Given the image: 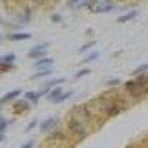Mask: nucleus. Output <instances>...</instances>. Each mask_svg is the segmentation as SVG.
<instances>
[{"label":"nucleus","instance_id":"obj_10","mask_svg":"<svg viewBox=\"0 0 148 148\" xmlns=\"http://www.w3.org/2000/svg\"><path fill=\"white\" fill-rule=\"evenodd\" d=\"M138 9H132V10H129V12H125L123 15H120L119 18H117V22L119 24H126V22H129V21H133L135 18L138 16Z\"/></svg>","mask_w":148,"mask_h":148},{"label":"nucleus","instance_id":"obj_16","mask_svg":"<svg viewBox=\"0 0 148 148\" xmlns=\"http://www.w3.org/2000/svg\"><path fill=\"white\" fill-rule=\"evenodd\" d=\"M147 73H148V64H141L132 71V76L136 77V76H141V74H147Z\"/></svg>","mask_w":148,"mask_h":148},{"label":"nucleus","instance_id":"obj_15","mask_svg":"<svg viewBox=\"0 0 148 148\" xmlns=\"http://www.w3.org/2000/svg\"><path fill=\"white\" fill-rule=\"evenodd\" d=\"M53 71H52V68L51 67H45V68H39V71L37 73H34L33 76H31V79H43V77H47V76H51Z\"/></svg>","mask_w":148,"mask_h":148},{"label":"nucleus","instance_id":"obj_29","mask_svg":"<svg viewBox=\"0 0 148 148\" xmlns=\"http://www.w3.org/2000/svg\"><path fill=\"white\" fill-rule=\"evenodd\" d=\"M30 2H33L34 5H43L45 2H47V0H30Z\"/></svg>","mask_w":148,"mask_h":148},{"label":"nucleus","instance_id":"obj_9","mask_svg":"<svg viewBox=\"0 0 148 148\" xmlns=\"http://www.w3.org/2000/svg\"><path fill=\"white\" fill-rule=\"evenodd\" d=\"M43 95H45V93H43L42 90H28V92L24 93V99H27L31 105H37V104H39V101H40V98H42Z\"/></svg>","mask_w":148,"mask_h":148},{"label":"nucleus","instance_id":"obj_11","mask_svg":"<svg viewBox=\"0 0 148 148\" xmlns=\"http://www.w3.org/2000/svg\"><path fill=\"white\" fill-rule=\"evenodd\" d=\"M55 62V59L51 58V56H43L40 59H36V62H34V67L39 70V68H45V67H52Z\"/></svg>","mask_w":148,"mask_h":148},{"label":"nucleus","instance_id":"obj_22","mask_svg":"<svg viewBox=\"0 0 148 148\" xmlns=\"http://www.w3.org/2000/svg\"><path fill=\"white\" fill-rule=\"evenodd\" d=\"M98 58H99V52L95 51V52H92V53H89L88 56H86V58L83 59V62L88 64V62H92V61H95V59H98Z\"/></svg>","mask_w":148,"mask_h":148},{"label":"nucleus","instance_id":"obj_26","mask_svg":"<svg viewBox=\"0 0 148 148\" xmlns=\"http://www.w3.org/2000/svg\"><path fill=\"white\" fill-rule=\"evenodd\" d=\"M89 2H90V0H82V2H80L76 8H74V9H83V8H88Z\"/></svg>","mask_w":148,"mask_h":148},{"label":"nucleus","instance_id":"obj_20","mask_svg":"<svg viewBox=\"0 0 148 148\" xmlns=\"http://www.w3.org/2000/svg\"><path fill=\"white\" fill-rule=\"evenodd\" d=\"M90 68H82V70H79L76 74H74V79H82V77H84V76H88V74H90Z\"/></svg>","mask_w":148,"mask_h":148},{"label":"nucleus","instance_id":"obj_24","mask_svg":"<svg viewBox=\"0 0 148 148\" xmlns=\"http://www.w3.org/2000/svg\"><path fill=\"white\" fill-rule=\"evenodd\" d=\"M51 21L55 22V24H61V22L64 21V18H62V15H61V14H52L51 15Z\"/></svg>","mask_w":148,"mask_h":148},{"label":"nucleus","instance_id":"obj_23","mask_svg":"<svg viewBox=\"0 0 148 148\" xmlns=\"http://www.w3.org/2000/svg\"><path fill=\"white\" fill-rule=\"evenodd\" d=\"M95 45H96V42H95V40H92V42H89V43L83 45V46H82V47L79 49L77 52H79V53H83V52H86V51H89V49H90L92 46H95Z\"/></svg>","mask_w":148,"mask_h":148},{"label":"nucleus","instance_id":"obj_6","mask_svg":"<svg viewBox=\"0 0 148 148\" xmlns=\"http://www.w3.org/2000/svg\"><path fill=\"white\" fill-rule=\"evenodd\" d=\"M31 108V104L27 101V99H19V101H15L14 105H12V113L14 114H24L30 111Z\"/></svg>","mask_w":148,"mask_h":148},{"label":"nucleus","instance_id":"obj_17","mask_svg":"<svg viewBox=\"0 0 148 148\" xmlns=\"http://www.w3.org/2000/svg\"><path fill=\"white\" fill-rule=\"evenodd\" d=\"M15 59H16L15 53H8V55L0 56V62H3V64H14Z\"/></svg>","mask_w":148,"mask_h":148},{"label":"nucleus","instance_id":"obj_21","mask_svg":"<svg viewBox=\"0 0 148 148\" xmlns=\"http://www.w3.org/2000/svg\"><path fill=\"white\" fill-rule=\"evenodd\" d=\"M120 83H121V79L114 77V79H110V80H107L105 86H108V88H117V86H120Z\"/></svg>","mask_w":148,"mask_h":148},{"label":"nucleus","instance_id":"obj_12","mask_svg":"<svg viewBox=\"0 0 148 148\" xmlns=\"http://www.w3.org/2000/svg\"><path fill=\"white\" fill-rule=\"evenodd\" d=\"M31 18H33V10L30 8H25L22 14L18 15V22L21 24V25H27V24L31 21Z\"/></svg>","mask_w":148,"mask_h":148},{"label":"nucleus","instance_id":"obj_7","mask_svg":"<svg viewBox=\"0 0 148 148\" xmlns=\"http://www.w3.org/2000/svg\"><path fill=\"white\" fill-rule=\"evenodd\" d=\"M31 37H33L31 33L14 31V33H8L6 34V40H9V42H24V40H30Z\"/></svg>","mask_w":148,"mask_h":148},{"label":"nucleus","instance_id":"obj_1","mask_svg":"<svg viewBox=\"0 0 148 148\" xmlns=\"http://www.w3.org/2000/svg\"><path fill=\"white\" fill-rule=\"evenodd\" d=\"M123 86H125V92H127V95L135 101L148 96V83L145 80V74L136 76L133 80H127Z\"/></svg>","mask_w":148,"mask_h":148},{"label":"nucleus","instance_id":"obj_13","mask_svg":"<svg viewBox=\"0 0 148 148\" xmlns=\"http://www.w3.org/2000/svg\"><path fill=\"white\" fill-rule=\"evenodd\" d=\"M19 95H22V90H21V89H14V90H9V92H8V93H6V95H5V96H3L0 101H2L3 104H5V102H10V101H15Z\"/></svg>","mask_w":148,"mask_h":148},{"label":"nucleus","instance_id":"obj_8","mask_svg":"<svg viewBox=\"0 0 148 148\" xmlns=\"http://www.w3.org/2000/svg\"><path fill=\"white\" fill-rule=\"evenodd\" d=\"M67 82V79H64V77H58V79H52V80H47V82H43V84H42V92L45 93V95H47V92L51 90L52 88H56V86H59V84H62V83H65Z\"/></svg>","mask_w":148,"mask_h":148},{"label":"nucleus","instance_id":"obj_5","mask_svg":"<svg viewBox=\"0 0 148 148\" xmlns=\"http://www.w3.org/2000/svg\"><path fill=\"white\" fill-rule=\"evenodd\" d=\"M58 125H59V117H53L52 116V117H47L43 121H40L39 127H40L42 133H51V132H53L56 129Z\"/></svg>","mask_w":148,"mask_h":148},{"label":"nucleus","instance_id":"obj_30","mask_svg":"<svg viewBox=\"0 0 148 148\" xmlns=\"http://www.w3.org/2000/svg\"><path fill=\"white\" fill-rule=\"evenodd\" d=\"M5 139H6V135L5 133H0V144H2Z\"/></svg>","mask_w":148,"mask_h":148},{"label":"nucleus","instance_id":"obj_19","mask_svg":"<svg viewBox=\"0 0 148 148\" xmlns=\"http://www.w3.org/2000/svg\"><path fill=\"white\" fill-rule=\"evenodd\" d=\"M12 121H9L8 119H5L3 116H0V133H5V130L8 129V126Z\"/></svg>","mask_w":148,"mask_h":148},{"label":"nucleus","instance_id":"obj_2","mask_svg":"<svg viewBox=\"0 0 148 148\" xmlns=\"http://www.w3.org/2000/svg\"><path fill=\"white\" fill-rule=\"evenodd\" d=\"M67 126H68V132L71 136H74L77 141L84 139L89 135V132H92V129L86 125L83 120H80L79 117L70 114L68 120H67Z\"/></svg>","mask_w":148,"mask_h":148},{"label":"nucleus","instance_id":"obj_25","mask_svg":"<svg viewBox=\"0 0 148 148\" xmlns=\"http://www.w3.org/2000/svg\"><path fill=\"white\" fill-rule=\"evenodd\" d=\"M37 125H39V121H37V119H33L30 123H28V125H27V127H25V132H31Z\"/></svg>","mask_w":148,"mask_h":148},{"label":"nucleus","instance_id":"obj_28","mask_svg":"<svg viewBox=\"0 0 148 148\" xmlns=\"http://www.w3.org/2000/svg\"><path fill=\"white\" fill-rule=\"evenodd\" d=\"M21 148H34V141H28V142H25Z\"/></svg>","mask_w":148,"mask_h":148},{"label":"nucleus","instance_id":"obj_4","mask_svg":"<svg viewBox=\"0 0 148 148\" xmlns=\"http://www.w3.org/2000/svg\"><path fill=\"white\" fill-rule=\"evenodd\" d=\"M47 46H49V43H40V45L33 46L27 52V56L30 59H40L43 56H47Z\"/></svg>","mask_w":148,"mask_h":148},{"label":"nucleus","instance_id":"obj_3","mask_svg":"<svg viewBox=\"0 0 148 148\" xmlns=\"http://www.w3.org/2000/svg\"><path fill=\"white\" fill-rule=\"evenodd\" d=\"M86 9L90 14H108L116 9V3L113 0H90Z\"/></svg>","mask_w":148,"mask_h":148},{"label":"nucleus","instance_id":"obj_18","mask_svg":"<svg viewBox=\"0 0 148 148\" xmlns=\"http://www.w3.org/2000/svg\"><path fill=\"white\" fill-rule=\"evenodd\" d=\"M74 95V92L73 90H67V92H62L61 93V96L58 98V99L53 102V104H61V102H64V101H67V99H70V98Z\"/></svg>","mask_w":148,"mask_h":148},{"label":"nucleus","instance_id":"obj_14","mask_svg":"<svg viewBox=\"0 0 148 148\" xmlns=\"http://www.w3.org/2000/svg\"><path fill=\"white\" fill-rule=\"evenodd\" d=\"M64 92V89L61 88V86H56V88H52L51 90L47 92V99L51 101V102H55L58 98L61 96V93Z\"/></svg>","mask_w":148,"mask_h":148},{"label":"nucleus","instance_id":"obj_32","mask_svg":"<svg viewBox=\"0 0 148 148\" xmlns=\"http://www.w3.org/2000/svg\"><path fill=\"white\" fill-rule=\"evenodd\" d=\"M0 24H3V19L2 18H0Z\"/></svg>","mask_w":148,"mask_h":148},{"label":"nucleus","instance_id":"obj_27","mask_svg":"<svg viewBox=\"0 0 148 148\" xmlns=\"http://www.w3.org/2000/svg\"><path fill=\"white\" fill-rule=\"evenodd\" d=\"M80 2H82V0H67V6H70V8H73V9H74V8H76Z\"/></svg>","mask_w":148,"mask_h":148},{"label":"nucleus","instance_id":"obj_31","mask_svg":"<svg viewBox=\"0 0 148 148\" xmlns=\"http://www.w3.org/2000/svg\"><path fill=\"white\" fill-rule=\"evenodd\" d=\"M2 108H3V102L0 101V113H2Z\"/></svg>","mask_w":148,"mask_h":148}]
</instances>
